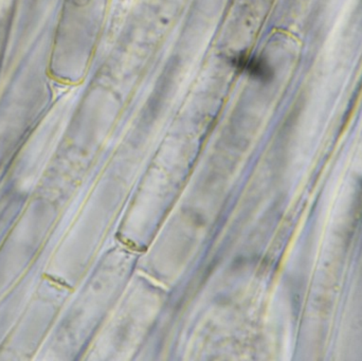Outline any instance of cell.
I'll list each match as a JSON object with an SVG mask.
<instances>
[{"label":"cell","mask_w":362,"mask_h":361,"mask_svg":"<svg viewBox=\"0 0 362 361\" xmlns=\"http://www.w3.org/2000/svg\"><path fill=\"white\" fill-rule=\"evenodd\" d=\"M230 63L238 71L247 74L255 80L268 82L274 78V70L265 59L259 57L238 54L230 59Z\"/></svg>","instance_id":"obj_1"}]
</instances>
